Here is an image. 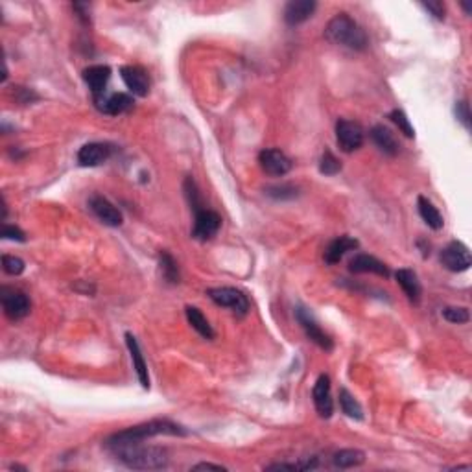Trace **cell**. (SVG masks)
I'll use <instances>...</instances> for the list:
<instances>
[{
	"instance_id": "1",
	"label": "cell",
	"mask_w": 472,
	"mask_h": 472,
	"mask_svg": "<svg viewBox=\"0 0 472 472\" xmlns=\"http://www.w3.org/2000/svg\"><path fill=\"white\" fill-rule=\"evenodd\" d=\"M107 450L126 467L135 471H161L168 467V452L161 447H148L144 441L114 445Z\"/></svg>"
},
{
	"instance_id": "2",
	"label": "cell",
	"mask_w": 472,
	"mask_h": 472,
	"mask_svg": "<svg viewBox=\"0 0 472 472\" xmlns=\"http://www.w3.org/2000/svg\"><path fill=\"white\" fill-rule=\"evenodd\" d=\"M155 436H187V430L177 423L168 421V419H154L149 423L137 424V426L126 428V430L113 433L105 441V448L114 447V445H124V443L148 441L149 438H155Z\"/></svg>"
},
{
	"instance_id": "3",
	"label": "cell",
	"mask_w": 472,
	"mask_h": 472,
	"mask_svg": "<svg viewBox=\"0 0 472 472\" xmlns=\"http://www.w3.org/2000/svg\"><path fill=\"white\" fill-rule=\"evenodd\" d=\"M325 37L334 45L347 46L351 50H365L369 45L368 35L362 26L349 15V13H338L328 20L325 28Z\"/></svg>"
},
{
	"instance_id": "4",
	"label": "cell",
	"mask_w": 472,
	"mask_h": 472,
	"mask_svg": "<svg viewBox=\"0 0 472 472\" xmlns=\"http://www.w3.org/2000/svg\"><path fill=\"white\" fill-rule=\"evenodd\" d=\"M207 295L214 304L224 306V309H231L236 316H245L249 312V299L244 292H240L236 288H210L207 290Z\"/></svg>"
},
{
	"instance_id": "5",
	"label": "cell",
	"mask_w": 472,
	"mask_h": 472,
	"mask_svg": "<svg viewBox=\"0 0 472 472\" xmlns=\"http://www.w3.org/2000/svg\"><path fill=\"white\" fill-rule=\"evenodd\" d=\"M0 301H2V309H4L6 318L11 321H19L30 313V299L25 292L10 286H2L0 288Z\"/></svg>"
},
{
	"instance_id": "6",
	"label": "cell",
	"mask_w": 472,
	"mask_h": 472,
	"mask_svg": "<svg viewBox=\"0 0 472 472\" xmlns=\"http://www.w3.org/2000/svg\"><path fill=\"white\" fill-rule=\"evenodd\" d=\"M295 318H297L299 325L303 327L304 334H306V338L310 342H313L318 345L319 349H323V351H332L334 349V342L332 338L325 332L323 328L319 327L318 319L313 318V313L310 312L309 309H304V306H297L295 309Z\"/></svg>"
},
{
	"instance_id": "7",
	"label": "cell",
	"mask_w": 472,
	"mask_h": 472,
	"mask_svg": "<svg viewBox=\"0 0 472 472\" xmlns=\"http://www.w3.org/2000/svg\"><path fill=\"white\" fill-rule=\"evenodd\" d=\"M336 140L342 151L345 154H353L356 149L362 148L363 144V130L358 122L353 120L339 119L336 122Z\"/></svg>"
},
{
	"instance_id": "8",
	"label": "cell",
	"mask_w": 472,
	"mask_h": 472,
	"mask_svg": "<svg viewBox=\"0 0 472 472\" xmlns=\"http://www.w3.org/2000/svg\"><path fill=\"white\" fill-rule=\"evenodd\" d=\"M441 264L448 269V271H454V274L467 271L472 264L471 251H468V248L463 244V242L452 240V242L441 251Z\"/></svg>"
},
{
	"instance_id": "9",
	"label": "cell",
	"mask_w": 472,
	"mask_h": 472,
	"mask_svg": "<svg viewBox=\"0 0 472 472\" xmlns=\"http://www.w3.org/2000/svg\"><path fill=\"white\" fill-rule=\"evenodd\" d=\"M222 227V218H220L218 213L207 209V207H201V209L194 210V229H192V236L196 240H201V242H207L213 236H216V233Z\"/></svg>"
},
{
	"instance_id": "10",
	"label": "cell",
	"mask_w": 472,
	"mask_h": 472,
	"mask_svg": "<svg viewBox=\"0 0 472 472\" xmlns=\"http://www.w3.org/2000/svg\"><path fill=\"white\" fill-rule=\"evenodd\" d=\"M89 209L90 213L95 214L96 218L102 222V224L109 225V227H119L122 225L124 218H122V213H120L109 199L104 198V196L95 194L89 198Z\"/></svg>"
},
{
	"instance_id": "11",
	"label": "cell",
	"mask_w": 472,
	"mask_h": 472,
	"mask_svg": "<svg viewBox=\"0 0 472 472\" xmlns=\"http://www.w3.org/2000/svg\"><path fill=\"white\" fill-rule=\"evenodd\" d=\"M120 76H122V81H124L126 87L130 89L131 95L140 96V98L148 96L149 78H148V72H146L142 67H139V65L120 67Z\"/></svg>"
},
{
	"instance_id": "12",
	"label": "cell",
	"mask_w": 472,
	"mask_h": 472,
	"mask_svg": "<svg viewBox=\"0 0 472 472\" xmlns=\"http://www.w3.org/2000/svg\"><path fill=\"white\" fill-rule=\"evenodd\" d=\"M259 163L260 168L274 177H283L292 170V161L281 149H262L259 154Z\"/></svg>"
},
{
	"instance_id": "13",
	"label": "cell",
	"mask_w": 472,
	"mask_h": 472,
	"mask_svg": "<svg viewBox=\"0 0 472 472\" xmlns=\"http://www.w3.org/2000/svg\"><path fill=\"white\" fill-rule=\"evenodd\" d=\"M312 398L313 406H316V410H318L319 413V417L323 419L332 417L334 403L332 395H330V377H328V375H319L316 384H313Z\"/></svg>"
},
{
	"instance_id": "14",
	"label": "cell",
	"mask_w": 472,
	"mask_h": 472,
	"mask_svg": "<svg viewBox=\"0 0 472 472\" xmlns=\"http://www.w3.org/2000/svg\"><path fill=\"white\" fill-rule=\"evenodd\" d=\"M95 105L98 111L111 116L122 114L133 107V96L126 95V93H113V95H102L95 98Z\"/></svg>"
},
{
	"instance_id": "15",
	"label": "cell",
	"mask_w": 472,
	"mask_h": 472,
	"mask_svg": "<svg viewBox=\"0 0 472 472\" xmlns=\"http://www.w3.org/2000/svg\"><path fill=\"white\" fill-rule=\"evenodd\" d=\"M349 271L351 274H375L380 275V277L388 278L389 275V268L382 260H378L377 257L373 255H365V253H358L354 255L351 262H349Z\"/></svg>"
},
{
	"instance_id": "16",
	"label": "cell",
	"mask_w": 472,
	"mask_h": 472,
	"mask_svg": "<svg viewBox=\"0 0 472 472\" xmlns=\"http://www.w3.org/2000/svg\"><path fill=\"white\" fill-rule=\"evenodd\" d=\"M111 154H113V148L105 142H89V144H83L78 151V163L81 166H100L104 164L105 161L109 159Z\"/></svg>"
},
{
	"instance_id": "17",
	"label": "cell",
	"mask_w": 472,
	"mask_h": 472,
	"mask_svg": "<svg viewBox=\"0 0 472 472\" xmlns=\"http://www.w3.org/2000/svg\"><path fill=\"white\" fill-rule=\"evenodd\" d=\"M318 4L313 0H292L284 8V22L288 26L303 25L304 20H309L313 15Z\"/></svg>"
},
{
	"instance_id": "18",
	"label": "cell",
	"mask_w": 472,
	"mask_h": 472,
	"mask_svg": "<svg viewBox=\"0 0 472 472\" xmlns=\"http://www.w3.org/2000/svg\"><path fill=\"white\" fill-rule=\"evenodd\" d=\"M109 78L111 69L107 65H90L83 70V80L95 98L105 95V87L109 83Z\"/></svg>"
},
{
	"instance_id": "19",
	"label": "cell",
	"mask_w": 472,
	"mask_h": 472,
	"mask_svg": "<svg viewBox=\"0 0 472 472\" xmlns=\"http://www.w3.org/2000/svg\"><path fill=\"white\" fill-rule=\"evenodd\" d=\"M126 345L130 349L131 362H133V369L139 378L140 386L144 389H149V375H148V365H146V360L142 356V351H140V345L137 342L131 332H126Z\"/></svg>"
},
{
	"instance_id": "20",
	"label": "cell",
	"mask_w": 472,
	"mask_h": 472,
	"mask_svg": "<svg viewBox=\"0 0 472 472\" xmlns=\"http://www.w3.org/2000/svg\"><path fill=\"white\" fill-rule=\"evenodd\" d=\"M358 248V240L351 238V236H338V238H334L328 248L325 249V262L327 264H338L339 260L349 253V251H353V249Z\"/></svg>"
},
{
	"instance_id": "21",
	"label": "cell",
	"mask_w": 472,
	"mask_h": 472,
	"mask_svg": "<svg viewBox=\"0 0 472 472\" xmlns=\"http://www.w3.org/2000/svg\"><path fill=\"white\" fill-rule=\"evenodd\" d=\"M395 278H397L398 286L403 288V292L406 293V297L412 301V303L417 304L421 301V283H419L417 274L413 271V269L403 268L398 269L397 274H395Z\"/></svg>"
},
{
	"instance_id": "22",
	"label": "cell",
	"mask_w": 472,
	"mask_h": 472,
	"mask_svg": "<svg viewBox=\"0 0 472 472\" xmlns=\"http://www.w3.org/2000/svg\"><path fill=\"white\" fill-rule=\"evenodd\" d=\"M371 139L377 144V148L382 151V154L389 155V157H395L398 154V146L397 139H395V135L388 130V128H384V126H373V130H371Z\"/></svg>"
},
{
	"instance_id": "23",
	"label": "cell",
	"mask_w": 472,
	"mask_h": 472,
	"mask_svg": "<svg viewBox=\"0 0 472 472\" xmlns=\"http://www.w3.org/2000/svg\"><path fill=\"white\" fill-rule=\"evenodd\" d=\"M417 207L421 218L424 220V224H426L430 229H433V231H441L445 222H443V216L438 210V207H436L430 199L424 198V196H419Z\"/></svg>"
},
{
	"instance_id": "24",
	"label": "cell",
	"mask_w": 472,
	"mask_h": 472,
	"mask_svg": "<svg viewBox=\"0 0 472 472\" xmlns=\"http://www.w3.org/2000/svg\"><path fill=\"white\" fill-rule=\"evenodd\" d=\"M184 313H187V319H189V323L192 325L196 332L199 336H203L205 339H213L214 338V328L210 327L209 319L205 318L203 312L196 306H187L184 309Z\"/></svg>"
},
{
	"instance_id": "25",
	"label": "cell",
	"mask_w": 472,
	"mask_h": 472,
	"mask_svg": "<svg viewBox=\"0 0 472 472\" xmlns=\"http://www.w3.org/2000/svg\"><path fill=\"white\" fill-rule=\"evenodd\" d=\"M365 461V454L358 448H345V450H339V452L334 454L332 465L336 468H353L360 467Z\"/></svg>"
},
{
	"instance_id": "26",
	"label": "cell",
	"mask_w": 472,
	"mask_h": 472,
	"mask_svg": "<svg viewBox=\"0 0 472 472\" xmlns=\"http://www.w3.org/2000/svg\"><path fill=\"white\" fill-rule=\"evenodd\" d=\"M159 268L166 283L177 284L181 281L177 262H175V259L168 253V251H161L159 253Z\"/></svg>"
},
{
	"instance_id": "27",
	"label": "cell",
	"mask_w": 472,
	"mask_h": 472,
	"mask_svg": "<svg viewBox=\"0 0 472 472\" xmlns=\"http://www.w3.org/2000/svg\"><path fill=\"white\" fill-rule=\"evenodd\" d=\"M339 407H342V412L351 419H356V421H362L363 419V410L360 406V403L356 398L351 395L345 388L339 389Z\"/></svg>"
},
{
	"instance_id": "28",
	"label": "cell",
	"mask_w": 472,
	"mask_h": 472,
	"mask_svg": "<svg viewBox=\"0 0 472 472\" xmlns=\"http://www.w3.org/2000/svg\"><path fill=\"white\" fill-rule=\"evenodd\" d=\"M319 172L323 175H336L342 172V163L336 159V155L330 149H325L319 159Z\"/></svg>"
},
{
	"instance_id": "29",
	"label": "cell",
	"mask_w": 472,
	"mask_h": 472,
	"mask_svg": "<svg viewBox=\"0 0 472 472\" xmlns=\"http://www.w3.org/2000/svg\"><path fill=\"white\" fill-rule=\"evenodd\" d=\"M389 120H391L393 124L397 126L398 130H400L404 135H406L407 139H413V137H415V130H413L412 122H410V119H407L406 113H404V111L393 109L391 113H389Z\"/></svg>"
},
{
	"instance_id": "30",
	"label": "cell",
	"mask_w": 472,
	"mask_h": 472,
	"mask_svg": "<svg viewBox=\"0 0 472 472\" xmlns=\"http://www.w3.org/2000/svg\"><path fill=\"white\" fill-rule=\"evenodd\" d=\"M443 318L447 319L448 323L454 325H463L471 321V313L465 306H447L443 310Z\"/></svg>"
},
{
	"instance_id": "31",
	"label": "cell",
	"mask_w": 472,
	"mask_h": 472,
	"mask_svg": "<svg viewBox=\"0 0 472 472\" xmlns=\"http://www.w3.org/2000/svg\"><path fill=\"white\" fill-rule=\"evenodd\" d=\"M266 194L274 199H293L297 198V189L293 184H275L266 189Z\"/></svg>"
},
{
	"instance_id": "32",
	"label": "cell",
	"mask_w": 472,
	"mask_h": 472,
	"mask_svg": "<svg viewBox=\"0 0 472 472\" xmlns=\"http://www.w3.org/2000/svg\"><path fill=\"white\" fill-rule=\"evenodd\" d=\"M2 269L8 275H20L25 271V260L13 255H2Z\"/></svg>"
},
{
	"instance_id": "33",
	"label": "cell",
	"mask_w": 472,
	"mask_h": 472,
	"mask_svg": "<svg viewBox=\"0 0 472 472\" xmlns=\"http://www.w3.org/2000/svg\"><path fill=\"white\" fill-rule=\"evenodd\" d=\"M454 113H456V119L465 126V130H471V107H468L467 100H459V102H456Z\"/></svg>"
},
{
	"instance_id": "34",
	"label": "cell",
	"mask_w": 472,
	"mask_h": 472,
	"mask_svg": "<svg viewBox=\"0 0 472 472\" xmlns=\"http://www.w3.org/2000/svg\"><path fill=\"white\" fill-rule=\"evenodd\" d=\"M2 238L15 240V242H26V234H25V231L17 227V225L4 224L2 225Z\"/></svg>"
},
{
	"instance_id": "35",
	"label": "cell",
	"mask_w": 472,
	"mask_h": 472,
	"mask_svg": "<svg viewBox=\"0 0 472 472\" xmlns=\"http://www.w3.org/2000/svg\"><path fill=\"white\" fill-rule=\"evenodd\" d=\"M424 8V10L428 11V13H430V15L433 17V19H438V20H443L445 19V4H443L441 0H432V2H423V4H421Z\"/></svg>"
},
{
	"instance_id": "36",
	"label": "cell",
	"mask_w": 472,
	"mask_h": 472,
	"mask_svg": "<svg viewBox=\"0 0 472 472\" xmlns=\"http://www.w3.org/2000/svg\"><path fill=\"white\" fill-rule=\"evenodd\" d=\"M13 96L19 104H32L35 100H39V96L35 95L32 89H26V87H13Z\"/></svg>"
},
{
	"instance_id": "37",
	"label": "cell",
	"mask_w": 472,
	"mask_h": 472,
	"mask_svg": "<svg viewBox=\"0 0 472 472\" xmlns=\"http://www.w3.org/2000/svg\"><path fill=\"white\" fill-rule=\"evenodd\" d=\"M266 471H299V463H274L268 465Z\"/></svg>"
},
{
	"instance_id": "38",
	"label": "cell",
	"mask_w": 472,
	"mask_h": 472,
	"mask_svg": "<svg viewBox=\"0 0 472 472\" xmlns=\"http://www.w3.org/2000/svg\"><path fill=\"white\" fill-rule=\"evenodd\" d=\"M192 468L194 471H227L224 465H213V463H198Z\"/></svg>"
},
{
	"instance_id": "39",
	"label": "cell",
	"mask_w": 472,
	"mask_h": 472,
	"mask_svg": "<svg viewBox=\"0 0 472 472\" xmlns=\"http://www.w3.org/2000/svg\"><path fill=\"white\" fill-rule=\"evenodd\" d=\"M463 10H465V13H467V15H471V6L467 4V2H463Z\"/></svg>"
}]
</instances>
